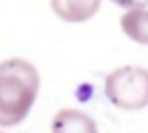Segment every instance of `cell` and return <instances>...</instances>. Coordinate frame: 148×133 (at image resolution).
Segmentation results:
<instances>
[{
    "label": "cell",
    "instance_id": "6",
    "mask_svg": "<svg viewBox=\"0 0 148 133\" xmlns=\"http://www.w3.org/2000/svg\"><path fill=\"white\" fill-rule=\"evenodd\" d=\"M114 6L124 8V10H137V8H146L148 6V0H111Z\"/></svg>",
    "mask_w": 148,
    "mask_h": 133
},
{
    "label": "cell",
    "instance_id": "5",
    "mask_svg": "<svg viewBox=\"0 0 148 133\" xmlns=\"http://www.w3.org/2000/svg\"><path fill=\"white\" fill-rule=\"evenodd\" d=\"M120 28L131 41L148 47V10H127L120 17Z\"/></svg>",
    "mask_w": 148,
    "mask_h": 133
},
{
    "label": "cell",
    "instance_id": "3",
    "mask_svg": "<svg viewBox=\"0 0 148 133\" xmlns=\"http://www.w3.org/2000/svg\"><path fill=\"white\" fill-rule=\"evenodd\" d=\"M54 15L66 23H86L101 8V0H51Z\"/></svg>",
    "mask_w": 148,
    "mask_h": 133
},
{
    "label": "cell",
    "instance_id": "2",
    "mask_svg": "<svg viewBox=\"0 0 148 133\" xmlns=\"http://www.w3.org/2000/svg\"><path fill=\"white\" fill-rule=\"evenodd\" d=\"M105 96L122 111H141L148 107V69L141 66H122L105 77Z\"/></svg>",
    "mask_w": 148,
    "mask_h": 133
},
{
    "label": "cell",
    "instance_id": "1",
    "mask_svg": "<svg viewBox=\"0 0 148 133\" xmlns=\"http://www.w3.org/2000/svg\"><path fill=\"white\" fill-rule=\"evenodd\" d=\"M40 73L25 58L0 62V128H13L30 114L40 92Z\"/></svg>",
    "mask_w": 148,
    "mask_h": 133
},
{
    "label": "cell",
    "instance_id": "7",
    "mask_svg": "<svg viewBox=\"0 0 148 133\" xmlns=\"http://www.w3.org/2000/svg\"><path fill=\"white\" fill-rule=\"evenodd\" d=\"M0 133H2V131H0Z\"/></svg>",
    "mask_w": 148,
    "mask_h": 133
},
{
    "label": "cell",
    "instance_id": "4",
    "mask_svg": "<svg viewBox=\"0 0 148 133\" xmlns=\"http://www.w3.org/2000/svg\"><path fill=\"white\" fill-rule=\"evenodd\" d=\"M53 133H98L96 122L79 109H62L51 124Z\"/></svg>",
    "mask_w": 148,
    "mask_h": 133
}]
</instances>
